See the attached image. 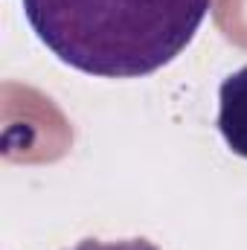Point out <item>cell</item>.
<instances>
[{
    "mask_svg": "<svg viewBox=\"0 0 247 250\" xmlns=\"http://www.w3.org/2000/svg\"><path fill=\"white\" fill-rule=\"evenodd\" d=\"M218 131L227 148L247 160V67L227 76L218 87Z\"/></svg>",
    "mask_w": 247,
    "mask_h": 250,
    "instance_id": "7a4b0ae2",
    "label": "cell"
},
{
    "mask_svg": "<svg viewBox=\"0 0 247 250\" xmlns=\"http://www.w3.org/2000/svg\"><path fill=\"white\" fill-rule=\"evenodd\" d=\"M70 250H157L145 239H123V242H99V239H84Z\"/></svg>",
    "mask_w": 247,
    "mask_h": 250,
    "instance_id": "3957f363",
    "label": "cell"
},
{
    "mask_svg": "<svg viewBox=\"0 0 247 250\" xmlns=\"http://www.w3.org/2000/svg\"><path fill=\"white\" fill-rule=\"evenodd\" d=\"M38 41L73 70L140 79L192 44L212 0H21Z\"/></svg>",
    "mask_w": 247,
    "mask_h": 250,
    "instance_id": "6da1fadb",
    "label": "cell"
}]
</instances>
